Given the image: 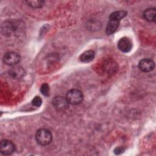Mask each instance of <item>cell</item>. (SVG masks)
<instances>
[{"label": "cell", "instance_id": "obj_2", "mask_svg": "<svg viewBox=\"0 0 156 156\" xmlns=\"http://www.w3.org/2000/svg\"><path fill=\"white\" fill-rule=\"evenodd\" d=\"M66 98L69 104L77 105L83 101V94L81 91L77 89H71L67 92Z\"/></svg>", "mask_w": 156, "mask_h": 156}, {"label": "cell", "instance_id": "obj_4", "mask_svg": "<svg viewBox=\"0 0 156 156\" xmlns=\"http://www.w3.org/2000/svg\"><path fill=\"white\" fill-rule=\"evenodd\" d=\"M52 105L57 111H64L68 108L69 102L66 98L63 96H56L52 99Z\"/></svg>", "mask_w": 156, "mask_h": 156}, {"label": "cell", "instance_id": "obj_14", "mask_svg": "<svg viewBox=\"0 0 156 156\" xmlns=\"http://www.w3.org/2000/svg\"><path fill=\"white\" fill-rule=\"evenodd\" d=\"M40 91L43 95L45 96H48L49 95V87L48 84L46 83H43L40 88Z\"/></svg>", "mask_w": 156, "mask_h": 156}, {"label": "cell", "instance_id": "obj_16", "mask_svg": "<svg viewBox=\"0 0 156 156\" xmlns=\"http://www.w3.org/2000/svg\"><path fill=\"white\" fill-rule=\"evenodd\" d=\"M114 151H115V153L116 154H121V153L122 152L123 149H122V147H116V148L115 149Z\"/></svg>", "mask_w": 156, "mask_h": 156}, {"label": "cell", "instance_id": "obj_1", "mask_svg": "<svg viewBox=\"0 0 156 156\" xmlns=\"http://www.w3.org/2000/svg\"><path fill=\"white\" fill-rule=\"evenodd\" d=\"M52 135L50 130L41 128L38 130L35 134V140L37 143L41 146H46L51 142Z\"/></svg>", "mask_w": 156, "mask_h": 156}, {"label": "cell", "instance_id": "obj_13", "mask_svg": "<svg viewBox=\"0 0 156 156\" xmlns=\"http://www.w3.org/2000/svg\"><path fill=\"white\" fill-rule=\"evenodd\" d=\"M26 2L27 3V4L29 6H30L32 8H40L44 4V1H38V0L27 1H26Z\"/></svg>", "mask_w": 156, "mask_h": 156}, {"label": "cell", "instance_id": "obj_5", "mask_svg": "<svg viewBox=\"0 0 156 156\" xmlns=\"http://www.w3.org/2000/svg\"><path fill=\"white\" fill-rule=\"evenodd\" d=\"M15 149V144L9 140H4L0 143V152L2 154L8 155L12 154Z\"/></svg>", "mask_w": 156, "mask_h": 156}, {"label": "cell", "instance_id": "obj_6", "mask_svg": "<svg viewBox=\"0 0 156 156\" xmlns=\"http://www.w3.org/2000/svg\"><path fill=\"white\" fill-rule=\"evenodd\" d=\"M138 68L143 72H150L154 69L155 63L150 58H143L140 61Z\"/></svg>", "mask_w": 156, "mask_h": 156}, {"label": "cell", "instance_id": "obj_10", "mask_svg": "<svg viewBox=\"0 0 156 156\" xmlns=\"http://www.w3.org/2000/svg\"><path fill=\"white\" fill-rule=\"evenodd\" d=\"M95 55V52L93 50H88L83 52L79 57V60L82 62L87 63L93 60Z\"/></svg>", "mask_w": 156, "mask_h": 156}, {"label": "cell", "instance_id": "obj_9", "mask_svg": "<svg viewBox=\"0 0 156 156\" xmlns=\"http://www.w3.org/2000/svg\"><path fill=\"white\" fill-rule=\"evenodd\" d=\"M119 21L115 19L108 18V21L105 28V34L108 35L113 34L119 27Z\"/></svg>", "mask_w": 156, "mask_h": 156}, {"label": "cell", "instance_id": "obj_3", "mask_svg": "<svg viewBox=\"0 0 156 156\" xmlns=\"http://www.w3.org/2000/svg\"><path fill=\"white\" fill-rule=\"evenodd\" d=\"M21 56L15 52H7L3 57V62L5 64L9 66H15L20 63Z\"/></svg>", "mask_w": 156, "mask_h": 156}, {"label": "cell", "instance_id": "obj_8", "mask_svg": "<svg viewBox=\"0 0 156 156\" xmlns=\"http://www.w3.org/2000/svg\"><path fill=\"white\" fill-rule=\"evenodd\" d=\"M9 75L13 79H20L25 75V70L21 66H13L9 71Z\"/></svg>", "mask_w": 156, "mask_h": 156}, {"label": "cell", "instance_id": "obj_15", "mask_svg": "<svg viewBox=\"0 0 156 156\" xmlns=\"http://www.w3.org/2000/svg\"><path fill=\"white\" fill-rule=\"evenodd\" d=\"M42 104V99L40 96H35L32 101V104L35 107H40Z\"/></svg>", "mask_w": 156, "mask_h": 156}, {"label": "cell", "instance_id": "obj_11", "mask_svg": "<svg viewBox=\"0 0 156 156\" xmlns=\"http://www.w3.org/2000/svg\"><path fill=\"white\" fill-rule=\"evenodd\" d=\"M155 16H156V12L155 8H149L143 13V17L144 18L151 22H154L155 21Z\"/></svg>", "mask_w": 156, "mask_h": 156}, {"label": "cell", "instance_id": "obj_12", "mask_svg": "<svg viewBox=\"0 0 156 156\" xmlns=\"http://www.w3.org/2000/svg\"><path fill=\"white\" fill-rule=\"evenodd\" d=\"M127 12L125 10L115 11L110 15L108 18H112V19L120 21L121 19L124 18L127 15Z\"/></svg>", "mask_w": 156, "mask_h": 156}, {"label": "cell", "instance_id": "obj_7", "mask_svg": "<svg viewBox=\"0 0 156 156\" xmlns=\"http://www.w3.org/2000/svg\"><path fill=\"white\" fill-rule=\"evenodd\" d=\"M117 45L118 49L123 52H129L130 51L132 47L131 40L126 37L120 38L118 42Z\"/></svg>", "mask_w": 156, "mask_h": 156}]
</instances>
